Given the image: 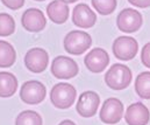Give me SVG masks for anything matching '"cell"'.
Wrapping results in <instances>:
<instances>
[{
    "label": "cell",
    "mask_w": 150,
    "mask_h": 125,
    "mask_svg": "<svg viewBox=\"0 0 150 125\" xmlns=\"http://www.w3.org/2000/svg\"><path fill=\"white\" fill-rule=\"evenodd\" d=\"M133 80L132 70L121 63H115L106 71L105 82L108 88L113 90L126 89Z\"/></svg>",
    "instance_id": "cell-1"
},
{
    "label": "cell",
    "mask_w": 150,
    "mask_h": 125,
    "mask_svg": "<svg viewBox=\"0 0 150 125\" xmlns=\"http://www.w3.org/2000/svg\"><path fill=\"white\" fill-rule=\"evenodd\" d=\"M77 97L75 86L70 83L55 84L50 91V101L52 105L57 109H68L70 108Z\"/></svg>",
    "instance_id": "cell-2"
},
{
    "label": "cell",
    "mask_w": 150,
    "mask_h": 125,
    "mask_svg": "<svg viewBox=\"0 0 150 125\" xmlns=\"http://www.w3.org/2000/svg\"><path fill=\"white\" fill-rule=\"evenodd\" d=\"M92 44V38L83 31H71L64 38V48L69 54L80 55Z\"/></svg>",
    "instance_id": "cell-3"
},
{
    "label": "cell",
    "mask_w": 150,
    "mask_h": 125,
    "mask_svg": "<svg viewBox=\"0 0 150 125\" xmlns=\"http://www.w3.org/2000/svg\"><path fill=\"white\" fill-rule=\"evenodd\" d=\"M143 24L142 14L134 8L122 9L116 18V26L123 33L137 32Z\"/></svg>",
    "instance_id": "cell-4"
},
{
    "label": "cell",
    "mask_w": 150,
    "mask_h": 125,
    "mask_svg": "<svg viewBox=\"0 0 150 125\" xmlns=\"http://www.w3.org/2000/svg\"><path fill=\"white\" fill-rule=\"evenodd\" d=\"M114 56L121 61H129L135 57L139 50V43L132 36H119L113 42Z\"/></svg>",
    "instance_id": "cell-5"
},
{
    "label": "cell",
    "mask_w": 150,
    "mask_h": 125,
    "mask_svg": "<svg viewBox=\"0 0 150 125\" xmlns=\"http://www.w3.org/2000/svg\"><path fill=\"white\" fill-rule=\"evenodd\" d=\"M78 64L68 56H57L51 63V74L59 80H70L78 74Z\"/></svg>",
    "instance_id": "cell-6"
},
{
    "label": "cell",
    "mask_w": 150,
    "mask_h": 125,
    "mask_svg": "<svg viewBox=\"0 0 150 125\" xmlns=\"http://www.w3.org/2000/svg\"><path fill=\"white\" fill-rule=\"evenodd\" d=\"M47 95L44 84L38 81H27L20 89V98L27 104L35 105L41 103Z\"/></svg>",
    "instance_id": "cell-7"
},
{
    "label": "cell",
    "mask_w": 150,
    "mask_h": 125,
    "mask_svg": "<svg viewBox=\"0 0 150 125\" xmlns=\"http://www.w3.org/2000/svg\"><path fill=\"white\" fill-rule=\"evenodd\" d=\"M100 104V97L94 91H85L83 92L77 102V112L84 118L93 117L97 114V110Z\"/></svg>",
    "instance_id": "cell-8"
},
{
    "label": "cell",
    "mask_w": 150,
    "mask_h": 125,
    "mask_svg": "<svg viewBox=\"0 0 150 125\" xmlns=\"http://www.w3.org/2000/svg\"><path fill=\"white\" fill-rule=\"evenodd\" d=\"M123 116V104L117 98H107L100 110V119L105 124H116Z\"/></svg>",
    "instance_id": "cell-9"
},
{
    "label": "cell",
    "mask_w": 150,
    "mask_h": 125,
    "mask_svg": "<svg viewBox=\"0 0 150 125\" xmlns=\"http://www.w3.org/2000/svg\"><path fill=\"white\" fill-rule=\"evenodd\" d=\"M49 63V55L42 48H32L25 56V64L32 73H42L47 69Z\"/></svg>",
    "instance_id": "cell-10"
},
{
    "label": "cell",
    "mask_w": 150,
    "mask_h": 125,
    "mask_svg": "<svg viewBox=\"0 0 150 125\" xmlns=\"http://www.w3.org/2000/svg\"><path fill=\"white\" fill-rule=\"evenodd\" d=\"M86 68L92 73H101L110 63V56L103 48H94L87 53L84 59Z\"/></svg>",
    "instance_id": "cell-11"
},
{
    "label": "cell",
    "mask_w": 150,
    "mask_h": 125,
    "mask_svg": "<svg viewBox=\"0 0 150 125\" xmlns=\"http://www.w3.org/2000/svg\"><path fill=\"white\" fill-rule=\"evenodd\" d=\"M21 24L26 31L32 33H38L44 29L47 20L42 11H40L38 8H28L22 14Z\"/></svg>",
    "instance_id": "cell-12"
},
{
    "label": "cell",
    "mask_w": 150,
    "mask_h": 125,
    "mask_svg": "<svg viewBox=\"0 0 150 125\" xmlns=\"http://www.w3.org/2000/svg\"><path fill=\"white\" fill-rule=\"evenodd\" d=\"M125 119L128 125H147L149 123L150 112L144 104L136 102L127 108Z\"/></svg>",
    "instance_id": "cell-13"
},
{
    "label": "cell",
    "mask_w": 150,
    "mask_h": 125,
    "mask_svg": "<svg viewBox=\"0 0 150 125\" xmlns=\"http://www.w3.org/2000/svg\"><path fill=\"white\" fill-rule=\"evenodd\" d=\"M72 22L80 28H91L97 22V15L86 4H79L74 8Z\"/></svg>",
    "instance_id": "cell-14"
},
{
    "label": "cell",
    "mask_w": 150,
    "mask_h": 125,
    "mask_svg": "<svg viewBox=\"0 0 150 125\" xmlns=\"http://www.w3.org/2000/svg\"><path fill=\"white\" fill-rule=\"evenodd\" d=\"M69 6L62 0H54L47 6V14L49 19L57 25L64 24L69 18Z\"/></svg>",
    "instance_id": "cell-15"
},
{
    "label": "cell",
    "mask_w": 150,
    "mask_h": 125,
    "mask_svg": "<svg viewBox=\"0 0 150 125\" xmlns=\"http://www.w3.org/2000/svg\"><path fill=\"white\" fill-rule=\"evenodd\" d=\"M18 89L16 77L7 71H0V97L7 98L15 94Z\"/></svg>",
    "instance_id": "cell-16"
},
{
    "label": "cell",
    "mask_w": 150,
    "mask_h": 125,
    "mask_svg": "<svg viewBox=\"0 0 150 125\" xmlns=\"http://www.w3.org/2000/svg\"><path fill=\"white\" fill-rule=\"evenodd\" d=\"M16 53L13 46L7 41L0 40V68H9L14 64Z\"/></svg>",
    "instance_id": "cell-17"
},
{
    "label": "cell",
    "mask_w": 150,
    "mask_h": 125,
    "mask_svg": "<svg viewBox=\"0 0 150 125\" xmlns=\"http://www.w3.org/2000/svg\"><path fill=\"white\" fill-rule=\"evenodd\" d=\"M135 91L141 98L150 99V71H143L136 77Z\"/></svg>",
    "instance_id": "cell-18"
},
{
    "label": "cell",
    "mask_w": 150,
    "mask_h": 125,
    "mask_svg": "<svg viewBox=\"0 0 150 125\" xmlns=\"http://www.w3.org/2000/svg\"><path fill=\"white\" fill-rule=\"evenodd\" d=\"M43 121L42 117L38 115L36 111L33 110H26L19 114L16 117L15 125H42Z\"/></svg>",
    "instance_id": "cell-19"
},
{
    "label": "cell",
    "mask_w": 150,
    "mask_h": 125,
    "mask_svg": "<svg viewBox=\"0 0 150 125\" xmlns=\"http://www.w3.org/2000/svg\"><path fill=\"white\" fill-rule=\"evenodd\" d=\"M15 31V21L7 13H0V36H8Z\"/></svg>",
    "instance_id": "cell-20"
},
{
    "label": "cell",
    "mask_w": 150,
    "mask_h": 125,
    "mask_svg": "<svg viewBox=\"0 0 150 125\" xmlns=\"http://www.w3.org/2000/svg\"><path fill=\"white\" fill-rule=\"evenodd\" d=\"M96 11L101 15H110L116 8V0H91Z\"/></svg>",
    "instance_id": "cell-21"
},
{
    "label": "cell",
    "mask_w": 150,
    "mask_h": 125,
    "mask_svg": "<svg viewBox=\"0 0 150 125\" xmlns=\"http://www.w3.org/2000/svg\"><path fill=\"white\" fill-rule=\"evenodd\" d=\"M141 61L144 67L150 69V42L146 43L141 51Z\"/></svg>",
    "instance_id": "cell-22"
},
{
    "label": "cell",
    "mask_w": 150,
    "mask_h": 125,
    "mask_svg": "<svg viewBox=\"0 0 150 125\" xmlns=\"http://www.w3.org/2000/svg\"><path fill=\"white\" fill-rule=\"evenodd\" d=\"M1 2L11 9H19L23 6L25 0H1Z\"/></svg>",
    "instance_id": "cell-23"
},
{
    "label": "cell",
    "mask_w": 150,
    "mask_h": 125,
    "mask_svg": "<svg viewBox=\"0 0 150 125\" xmlns=\"http://www.w3.org/2000/svg\"><path fill=\"white\" fill-rule=\"evenodd\" d=\"M132 5L140 7V8H147L150 6V0H128Z\"/></svg>",
    "instance_id": "cell-24"
},
{
    "label": "cell",
    "mask_w": 150,
    "mask_h": 125,
    "mask_svg": "<svg viewBox=\"0 0 150 125\" xmlns=\"http://www.w3.org/2000/svg\"><path fill=\"white\" fill-rule=\"evenodd\" d=\"M58 125H76L72 121H70V119H65V121H63V122H61Z\"/></svg>",
    "instance_id": "cell-25"
},
{
    "label": "cell",
    "mask_w": 150,
    "mask_h": 125,
    "mask_svg": "<svg viewBox=\"0 0 150 125\" xmlns=\"http://www.w3.org/2000/svg\"><path fill=\"white\" fill-rule=\"evenodd\" d=\"M63 2H65V4H74V2H76L77 0H62Z\"/></svg>",
    "instance_id": "cell-26"
},
{
    "label": "cell",
    "mask_w": 150,
    "mask_h": 125,
    "mask_svg": "<svg viewBox=\"0 0 150 125\" xmlns=\"http://www.w3.org/2000/svg\"><path fill=\"white\" fill-rule=\"evenodd\" d=\"M36 1H44V0H36Z\"/></svg>",
    "instance_id": "cell-27"
}]
</instances>
